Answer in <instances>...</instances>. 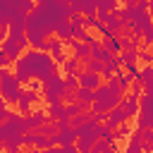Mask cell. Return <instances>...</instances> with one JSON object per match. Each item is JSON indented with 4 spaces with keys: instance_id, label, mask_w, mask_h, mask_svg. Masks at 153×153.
<instances>
[{
    "instance_id": "cell-1",
    "label": "cell",
    "mask_w": 153,
    "mask_h": 153,
    "mask_svg": "<svg viewBox=\"0 0 153 153\" xmlns=\"http://www.w3.org/2000/svg\"><path fill=\"white\" fill-rule=\"evenodd\" d=\"M53 74H57V62L53 60L50 53L29 50L14 62V76L19 79V84H29V81L45 84Z\"/></svg>"
},
{
    "instance_id": "cell-2",
    "label": "cell",
    "mask_w": 153,
    "mask_h": 153,
    "mask_svg": "<svg viewBox=\"0 0 153 153\" xmlns=\"http://www.w3.org/2000/svg\"><path fill=\"white\" fill-rule=\"evenodd\" d=\"M24 134H29L24 115H12V120L0 124V141H2L5 151L19 153V148L24 146Z\"/></svg>"
},
{
    "instance_id": "cell-3",
    "label": "cell",
    "mask_w": 153,
    "mask_h": 153,
    "mask_svg": "<svg viewBox=\"0 0 153 153\" xmlns=\"http://www.w3.org/2000/svg\"><path fill=\"white\" fill-rule=\"evenodd\" d=\"M36 5L31 0H0V26H10L12 19L22 14H31Z\"/></svg>"
},
{
    "instance_id": "cell-4",
    "label": "cell",
    "mask_w": 153,
    "mask_h": 153,
    "mask_svg": "<svg viewBox=\"0 0 153 153\" xmlns=\"http://www.w3.org/2000/svg\"><path fill=\"white\" fill-rule=\"evenodd\" d=\"M0 93H2V100H7V103H19V98L24 93L19 79L10 69H0Z\"/></svg>"
},
{
    "instance_id": "cell-5",
    "label": "cell",
    "mask_w": 153,
    "mask_h": 153,
    "mask_svg": "<svg viewBox=\"0 0 153 153\" xmlns=\"http://www.w3.org/2000/svg\"><path fill=\"white\" fill-rule=\"evenodd\" d=\"M65 93H67V86H65V76H60V74H53V76L43 84V96H45L48 105H53V103H65Z\"/></svg>"
},
{
    "instance_id": "cell-6",
    "label": "cell",
    "mask_w": 153,
    "mask_h": 153,
    "mask_svg": "<svg viewBox=\"0 0 153 153\" xmlns=\"http://www.w3.org/2000/svg\"><path fill=\"white\" fill-rule=\"evenodd\" d=\"M67 45L74 50V55H72V57H76V60H79V62H84V65H86V62L93 57V50H91V45H86V43H81V41H76V38H72Z\"/></svg>"
},
{
    "instance_id": "cell-7",
    "label": "cell",
    "mask_w": 153,
    "mask_h": 153,
    "mask_svg": "<svg viewBox=\"0 0 153 153\" xmlns=\"http://www.w3.org/2000/svg\"><path fill=\"white\" fill-rule=\"evenodd\" d=\"M72 7L81 17H98V2L96 0H74Z\"/></svg>"
},
{
    "instance_id": "cell-8",
    "label": "cell",
    "mask_w": 153,
    "mask_h": 153,
    "mask_svg": "<svg viewBox=\"0 0 153 153\" xmlns=\"http://www.w3.org/2000/svg\"><path fill=\"white\" fill-rule=\"evenodd\" d=\"M79 84L81 88H88V91H98L103 86V76L100 74H93V72H79Z\"/></svg>"
},
{
    "instance_id": "cell-9",
    "label": "cell",
    "mask_w": 153,
    "mask_h": 153,
    "mask_svg": "<svg viewBox=\"0 0 153 153\" xmlns=\"http://www.w3.org/2000/svg\"><path fill=\"white\" fill-rule=\"evenodd\" d=\"M127 120H129V115H127L124 108L120 105V108H115V110L108 112V122H105V124H108L110 129H120L122 124H127Z\"/></svg>"
},
{
    "instance_id": "cell-10",
    "label": "cell",
    "mask_w": 153,
    "mask_h": 153,
    "mask_svg": "<svg viewBox=\"0 0 153 153\" xmlns=\"http://www.w3.org/2000/svg\"><path fill=\"white\" fill-rule=\"evenodd\" d=\"M38 98H41V93H36V91H29V88H24V93H22V98H19V103H17L19 112H22V115H29L31 105H33V103H36Z\"/></svg>"
},
{
    "instance_id": "cell-11",
    "label": "cell",
    "mask_w": 153,
    "mask_h": 153,
    "mask_svg": "<svg viewBox=\"0 0 153 153\" xmlns=\"http://www.w3.org/2000/svg\"><path fill=\"white\" fill-rule=\"evenodd\" d=\"M122 108H124V112H127L129 117H134V115L141 112V98L134 96V93H127L124 100H122Z\"/></svg>"
},
{
    "instance_id": "cell-12",
    "label": "cell",
    "mask_w": 153,
    "mask_h": 153,
    "mask_svg": "<svg viewBox=\"0 0 153 153\" xmlns=\"http://www.w3.org/2000/svg\"><path fill=\"white\" fill-rule=\"evenodd\" d=\"M48 117H50V122H60V120H65L67 117V105L65 103H53V105H48ZM69 120V117H67Z\"/></svg>"
},
{
    "instance_id": "cell-13",
    "label": "cell",
    "mask_w": 153,
    "mask_h": 153,
    "mask_svg": "<svg viewBox=\"0 0 153 153\" xmlns=\"http://www.w3.org/2000/svg\"><path fill=\"white\" fill-rule=\"evenodd\" d=\"M124 153H143V131H141V129H136V131H134V136L129 139V143H127Z\"/></svg>"
},
{
    "instance_id": "cell-14",
    "label": "cell",
    "mask_w": 153,
    "mask_h": 153,
    "mask_svg": "<svg viewBox=\"0 0 153 153\" xmlns=\"http://www.w3.org/2000/svg\"><path fill=\"white\" fill-rule=\"evenodd\" d=\"M55 141H57V146H74L79 141V134H76V129H65L55 136Z\"/></svg>"
},
{
    "instance_id": "cell-15",
    "label": "cell",
    "mask_w": 153,
    "mask_h": 153,
    "mask_svg": "<svg viewBox=\"0 0 153 153\" xmlns=\"http://www.w3.org/2000/svg\"><path fill=\"white\" fill-rule=\"evenodd\" d=\"M2 53L12 60V62H17L19 60V55L24 53V48L19 45V43H12V41H2Z\"/></svg>"
},
{
    "instance_id": "cell-16",
    "label": "cell",
    "mask_w": 153,
    "mask_h": 153,
    "mask_svg": "<svg viewBox=\"0 0 153 153\" xmlns=\"http://www.w3.org/2000/svg\"><path fill=\"white\" fill-rule=\"evenodd\" d=\"M122 67H124V65H122V60H120V55H117V57H115L112 62H108V65H105V69H103V74H100V76L105 79V84H108V81H110L112 76H117V72H120Z\"/></svg>"
},
{
    "instance_id": "cell-17",
    "label": "cell",
    "mask_w": 153,
    "mask_h": 153,
    "mask_svg": "<svg viewBox=\"0 0 153 153\" xmlns=\"http://www.w3.org/2000/svg\"><path fill=\"white\" fill-rule=\"evenodd\" d=\"M91 50H93V60H98V62H103V65H108V62L115 60V55H110V53L103 48V43H93Z\"/></svg>"
},
{
    "instance_id": "cell-18",
    "label": "cell",
    "mask_w": 153,
    "mask_h": 153,
    "mask_svg": "<svg viewBox=\"0 0 153 153\" xmlns=\"http://www.w3.org/2000/svg\"><path fill=\"white\" fill-rule=\"evenodd\" d=\"M65 86H67V93L76 96V91L81 88V84H79V74H65Z\"/></svg>"
},
{
    "instance_id": "cell-19",
    "label": "cell",
    "mask_w": 153,
    "mask_h": 153,
    "mask_svg": "<svg viewBox=\"0 0 153 153\" xmlns=\"http://www.w3.org/2000/svg\"><path fill=\"white\" fill-rule=\"evenodd\" d=\"M96 2H98V12H108V14H112L115 10H120L117 0H96Z\"/></svg>"
},
{
    "instance_id": "cell-20",
    "label": "cell",
    "mask_w": 153,
    "mask_h": 153,
    "mask_svg": "<svg viewBox=\"0 0 153 153\" xmlns=\"http://www.w3.org/2000/svg\"><path fill=\"white\" fill-rule=\"evenodd\" d=\"M120 60H122V65H124V67L136 65V60H139V50H124V53L120 55Z\"/></svg>"
},
{
    "instance_id": "cell-21",
    "label": "cell",
    "mask_w": 153,
    "mask_h": 153,
    "mask_svg": "<svg viewBox=\"0 0 153 153\" xmlns=\"http://www.w3.org/2000/svg\"><path fill=\"white\" fill-rule=\"evenodd\" d=\"M62 69H65V74H79V60H76V57H69V60L62 65Z\"/></svg>"
},
{
    "instance_id": "cell-22",
    "label": "cell",
    "mask_w": 153,
    "mask_h": 153,
    "mask_svg": "<svg viewBox=\"0 0 153 153\" xmlns=\"http://www.w3.org/2000/svg\"><path fill=\"white\" fill-rule=\"evenodd\" d=\"M103 69H105V65L103 62H98V60H88L86 62V72H93V74H103Z\"/></svg>"
},
{
    "instance_id": "cell-23",
    "label": "cell",
    "mask_w": 153,
    "mask_h": 153,
    "mask_svg": "<svg viewBox=\"0 0 153 153\" xmlns=\"http://www.w3.org/2000/svg\"><path fill=\"white\" fill-rule=\"evenodd\" d=\"M151 45H153V26H151V29H146V31H143V48H146V50H148V48H151Z\"/></svg>"
},
{
    "instance_id": "cell-24",
    "label": "cell",
    "mask_w": 153,
    "mask_h": 153,
    "mask_svg": "<svg viewBox=\"0 0 153 153\" xmlns=\"http://www.w3.org/2000/svg\"><path fill=\"white\" fill-rule=\"evenodd\" d=\"M139 60H143V62H146V67H148V65H153V55H151V50H146V48H143V50H139Z\"/></svg>"
},
{
    "instance_id": "cell-25",
    "label": "cell",
    "mask_w": 153,
    "mask_h": 153,
    "mask_svg": "<svg viewBox=\"0 0 153 153\" xmlns=\"http://www.w3.org/2000/svg\"><path fill=\"white\" fill-rule=\"evenodd\" d=\"M124 72H127L131 79H139V76H141V69H139L136 65H129V67H124Z\"/></svg>"
},
{
    "instance_id": "cell-26",
    "label": "cell",
    "mask_w": 153,
    "mask_h": 153,
    "mask_svg": "<svg viewBox=\"0 0 153 153\" xmlns=\"http://www.w3.org/2000/svg\"><path fill=\"white\" fill-rule=\"evenodd\" d=\"M129 93H134V96H139V98H141V96H143V84L136 79V81L131 84V91H129Z\"/></svg>"
},
{
    "instance_id": "cell-27",
    "label": "cell",
    "mask_w": 153,
    "mask_h": 153,
    "mask_svg": "<svg viewBox=\"0 0 153 153\" xmlns=\"http://www.w3.org/2000/svg\"><path fill=\"white\" fill-rule=\"evenodd\" d=\"M26 88L29 91H36V93H43V81H29Z\"/></svg>"
},
{
    "instance_id": "cell-28",
    "label": "cell",
    "mask_w": 153,
    "mask_h": 153,
    "mask_svg": "<svg viewBox=\"0 0 153 153\" xmlns=\"http://www.w3.org/2000/svg\"><path fill=\"white\" fill-rule=\"evenodd\" d=\"M24 146H36V131L24 134Z\"/></svg>"
},
{
    "instance_id": "cell-29",
    "label": "cell",
    "mask_w": 153,
    "mask_h": 153,
    "mask_svg": "<svg viewBox=\"0 0 153 153\" xmlns=\"http://www.w3.org/2000/svg\"><path fill=\"white\" fill-rule=\"evenodd\" d=\"M10 65H12V60H10V57H7V55L0 50V69H7Z\"/></svg>"
},
{
    "instance_id": "cell-30",
    "label": "cell",
    "mask_w": 153,
    "mask_h": 153,
    "mask_svg": "<svg viewBox=\"0 0 153 153\" xmlns=\"http://www.w3.org/2000/svg\"><path fill=\"white\" fill-rule=\"evenodd\" d=\"M115 131H117V139H122V136H127V134H129L127 124H122V127H120V129H115Z\"/></svg>"
},
{
    "instance_id": "cell-31",
    "label": "cell",
    "mask_w": 153,
    "mask_h": 153,
    "mask_svg": "<svg viewBox=\"0 0 153 153\" xmlns=\"http://www.w3.org/2000/svg\"><path fill=\"white\" fill-rule=\"evenodd\" d=\"M62 148H65V153H81V151L76 148V143H74V146H62Z\"/></svg>"
},
{
    "instance_id": "cell-32",
    "label": "cell",
    "mask_w": 153,
    "mask_h": 153,
    "mask_svg": "<svg viewBox=\"0 0 153 153\" xmlns=\"http://www.w3.org/2000/svg\"><path fill=\"white\" fill-rule=\"evenodd\" d=\"M43 153H65V148H62V146H53V148H48V151H43Z\"/></svg>"
}]
</instances>
